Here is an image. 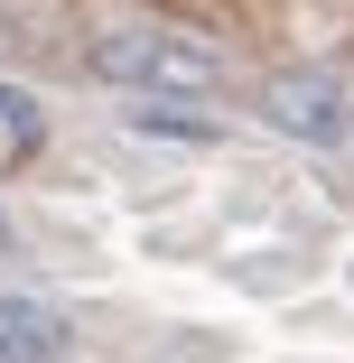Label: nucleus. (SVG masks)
Masks as SVG:
<instances>
[{
    "label": "nucleus",
    "mask_w": 354,
    "mask_h": 363,
    "mask_svg": "<svg viewBox=\"0 0 354 363\" xmlns=\"http://www.w3.org/2000/svg\"><path fill=\"white\" fill-rule=\"evenodd\" d=\"M0 130H10V140H38V103L19 84H0Z\"/></svg>",
    "instance_id": "obj_5"
},
{
    "label": "nucleus",
    "mask_w": 354,
    "mask_h": 363,
    "mask_svg": "<svg viewBox=\"0 0 354 363\" xmlns=\"http://www.w3.org/2000/svg\"><path fill=\"white\" fill-rule=\"evenodd\" d=\"M261 112L289 130V140H308V150H336V140H354V103H345V84H336V75H317V65L270 75V84H261Z\"/></svg>",
    "instance_id": "obj_2"
},
{
    "label": "nucleus",
    "mask_w": 354,
    "mask_h": 363,
    "mask_svg": "<svg viewBox=\"0 0 354 363\" xmlns=\"http://www.w3.org/2000/svg\"><path fill=\"white\" fill-rule=\"evenodd\" d=\"M0 363H65V308L38 289H0Z\"/></svg>",
    "instance_id": "obj_3"
},
{
    "label": "nucleus",
    "mask_w": 354,
    "mask_h": 363,
    "mask_svg": "<svg viewBox=\"0 0 354 363\" xmlns=\"http://www.w3.org/2000/svg\"><path fill=\"white\" fill-rule=\"evenodd\" d=\"M84 65L103 84H121L131 103H205L224 84V56L205 38H177V28H103L84 47Z\"/></svg>",
    "instance_id": "obj_1"
},
{
    "label": "nucleus",
    "mask_w": 354,
    "mask_h": 363,
    "mask_svg": "<svg viewBox=\"0 0 354 363\" xmlns=\"http://www.w3.org/2000/svg\"><path fill=\"white\" fill-rule=\"evenodd\" d=\"M131 130L140 140H215V121L187 112V103H131Z\"/></svg>",
    "instance_id": "obj_4"
}]
</instances>
